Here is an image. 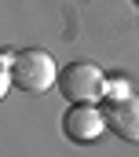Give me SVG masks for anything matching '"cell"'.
<instances>
[{"instance_id": "6da1fadb", "label": "cell", "mask_w": 139, "mask_h": 157, "mask_svg": "<svg viewBox=\"0 0 139 157\" xmlns=\"http://www.w3.org/2000/svg\"><path fill=\"white\" fill-rule=\"evenodd\" d=\"M11 84L30 91V95H40L48 91L51 84H59V70H55V59L44 51V48H26L11 59Z\"/></svg>"}, {"instance_id": "7a4b0ae2", "label": "cell", "mask_w": 139, "mask_h": 157, "mask_svg": "<svg viewBox=\"0 0 139 157\" xmlns=\"http://www.w3.org/2000/svg\"><path fill=\"white\" fill-rule=\"evenodd\" d=\"M59 91L70 106L73 102H95L99 95H106V77L95 62H70L59 73Z\"/></svg>"}, {"instance_id": "3957f363", "label": "cell", "mask_w": 139, "mask_h": 157, "mask_svg": "<svg viewBox=\"0 0 139 157\" xmlns=\"http://www.w3.org/2000/svg\"><path fill=\"white\" fill-rule=\"evenodd\" d=\"M106 128V117L95 102H73L62 113V135L73 143H95Z\"/></svg>"}, {"instance_id": "277c9868", "label": "cell", "mask_w": 139, "mask_h": 157, "mask_svg": "<svg viewBox=\"0 0 139 157\" xmlns=\"http://www.w3.org/2000/svg\"><path fill=\"white\" fill-rule=\"evenodd\" d=\"M103 117H106V128L117 139L139 143V99L136 95H113V99H106Z\"/></svg>"}]
</instances>
